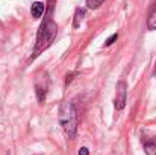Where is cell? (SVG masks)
<instances>
[{"instance_id":"cell-1","label":"cell","mask_w":156,"mask_h":155,"mask_svg":"<svg viewBox=\"0 0 156 155\" xmlns=\"http://www.w3.org/2000/svg\"><path fill=\"white\" fill-rule=\"evenodd\" d=\"M58 34V26L53 21L52 17H47L44 20V23L41 24L40 31H38V37H37V46H35V55H40L43 50H46L56 38Z\"/></svg>"},{"instance_id":"cell-2","label":"cell","mask_w":156,"mask_h":155,"mask_svg":"<svg viewBox=\"0 0 156 155\" xmlns=\"http://www.w3.org/2000/svg\"><path fill=\"white\" fill-rule=\"evenodd\" d=\"M59 123L64 131L73 138L77 132V113L71 102H62L59 106Z\"/></svg>"},{"instance_id":"cell-3","label":"cell","mask_w":156,"mask_h":155,"mask_svg":"<svg viewBox=\"0 0 156 155\" xmlns=\"http://www.w3.org/2000/svg\"><path fill=\"white\" fill-rule=\"evenodd\" d=\"M127 102V85L124 81H120L117 84V93H115V108L121 111Z\"/></svg>"},{"instance_id":"cell-4","label":"cell","mask_w":156,"mask_h":155,"mask_svg":"<svg viewBox=\"0 0 156 155\" xmlns=\"http://www.w3.org/2000/svg\"><path fill=\"white\" fill-rule=\"evenodd\" d=\"M35 90H37V98H38V101H40V102H44L46 94H47V81H46L44 84H41V81H40V78H38L37 82H35Z\"/></svg>"},{"instance_id":"cell-5","label":"cell","mask_w":156,"mask_h":155,"mask_svg":"<svg viewBox=\"0 0 156 155\" xmlns=\"http://www.w3.org/2000/svg\"><path fill=\"white\" fill-rule=\"evenodd\" d=\"M44 9H46L44 3H41V2H35V3H32L30 14H32V17H34V18H40V17L44 14Z\"/></svg>"},{"instance_id":"cell-6","label":"cell","mask_w":156,"mask_h":155,"mask_svg":"<svg viewBox=\"0 0 156 155\" xmlns=\"http://www.w3.org/2000/svg\"><path fill=\"white\" fill-rule=\"evenodd\" d=\"M144 151L146 155H156V138H152L144 143Z\"/></svg>"},{"instance_id":"cell-7","label":"cell","mask_w":156,"mask_h":155,"mask_svg":"<svg viewBox=\"0 0 156 155\" xmlns=\"http://www.w3.org/2000/svg\"><path fill=\"white\" fill-rule=\"evenodd\" d=\"M83 17H85V9H76V14H74V21H73V26L74 28H79L80 26V23H82V20H83Z\"/></svg>"},{"instance_id":"cell-8","label":"cell","mask_w":156,"mask_h":155,"mask_svg":"<svg viewBox=\"0 0 156 155\" xmlns=\"http://www.w3.org/2000/svg\"><path fill=\"white\" fill-rule=\"evenodd\" d=\"M103 2L105 0H87V6L90 9H97V8H100L103 5Z\"/></svg>"},{"instance_id":"cell-9","label":"cell","mask_w":156,"mask_h":155,"mask_svg":"<svg viewBox=\"0 0 156 155\" xmlns=\"http://www.w3.org/2000/svg\"><path fill=\"white\" fill-rule=\"evenodd\" d=\"M147 28L152 29V31H156V11L149 17V20H147Z\"/></svg>"},{"instance_id":"cell-10","label":"cell","mask_w":156,"mask_h":155,"mask_svg":"<svg viewBox=\"0 0 156 155\" xmlns=\"http://www.w3.org/2000/svg\"><path fill=\"white\" fill-rule=\"evenodd\" d=\"M117 38H118V34H112V35H111V37H109V38L106 40L105 46H111V44H112V43H114V41H115Z\"/></svg>"},{"instance_id":"cell-11","label":"cell","mask_w":156,"mask_h":155,"mask_svg":"<svg viewBox=\"0 0 156 155\" xmlns=\"http://www.w3.org/2000/svg\"><path fill=\"white\" fill-rule=\"evenodd\" d=\"M79 155H90V151L87 148H80L79 149Z\"/></svg>"}]
</instances>
